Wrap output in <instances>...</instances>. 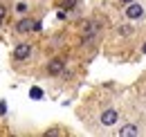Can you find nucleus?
Instances as JSON below:
<instances>
[{"mask_svg":"<svg viewBox=\"0 0 146 137\" xmlns=\"http://www.w3.org/2000/svg\"><path fill=\"white\" fill-rule=\"evenodd\" d=\"M32 54H34V45H29V43H20V45H16V50H14V61L23 63V61H27Z\"/></svg>","mask_w":146,"mask_h":137,"instance_id":"nucleus-1","label":"nucleus"},{"mask_svg":"<svg viewBox=\"0 0 146 137\" xmlns=\"http://www.w3.org/2000/svg\"><path fill=\"white\" fill-rule=\"evenodd\" d=\"M34 32V20L32 18H20L18 23H16V34H20V36H27V34H32Z\"/></svg>","mask_w":146,"mask_h":137,"instance_id":"nucleus-2","label":"nucleus"},{"mask_svg":"<svg viewBox=\"0 0 146 137\" xmlns=\"http://www.w3.org/2000/svg\"><path fill=\"white\" fill-rule=\"evenodd\" d=\"M63 70H65V61H63L61 56H56V59H52V61L47 63V74H52V76L63 74Z\"/></svg>","mask_w":146,"mask_h":137,"instance_id":"nucleus-3","label":"nucleus"},{"mask_svg":"<svg viewBox=\"0 0 146 137\" xmlns=\"http://www.w3.org/2000/svg\"><path fill=\"white\" fill-rule=\"evenodd\" d=\"M119 121V112L115 110V108H106L104 112H101V124L104 126H115Z\"/></svg>","mask_w":146,"mask_h":137,"instance_id":"nucleus-4","label":"nucleus"},{"mask_svg":"<svg viewBox=\"0 0 146 137\" xmlns=\"http://www.w3.org/2000/svg\"><path fill=\"white\" fill-rule=\"evenodd\" d=\"M144 16V7L142 5H137V2H130L126 7V18H130V20H137V18Z\"/></svg>","mask_w":146,"mask_h":137,"instance_id":"nucleus-5","label":"nucleus"},{"mask_svg":"<svg viewBox=\"0 0 146 137\" xmlns=\"http://www.w3.org/2000/svg\"><path fill=\"white\" fill-rule=\"evenodd\" d=\"M119 135L121 137H130V135H139V128L135 124H126L124 128H119Z\"/></svg>","mask_w":146,"mask_h":137,"instance_id":"nucleus-6","label":"nucleus"},{"mask_svg":"<svg viewBox=\"0 0 146 137\" xmlns=\"http://www.w3.org/2000/svg\"><path fill=\"white\" fill-rule=\"evenodd\" d=\"M117 32H119V36H128V34H133V27H128V25H121Z\"/></svg>","mask_w":146,"mask_h":137,"instance_id":"nucleus-7","label":"nucleus"},{"mask_svg":"<svg viewBox=\"0 0 146 137\" xmlns=\"http://www.w3.org/2000/svg\"><path fill=\"white\" fill-rule=\"evenodd\" d=\"M7 14H9V9H7V7H5V5L0 2V23L5 20V16H7Z\"/></svg>","mask_w":146,"mask_h":137,"instance_id":"nucleus-8","label":"nucleus"},{"mask_svg":"<svg viewBox=\"0 0 146 137\" xmlns=\"http://www.w3.org/2000/svg\"><path fill=\"white\" fill-rule=\"evenodd\" d=\"M61 133H63L61 128H50V130H47V135H61Z\"/></svg>","mask_w":146,"mask_h":137,"instance_id":"nucleus-9","label":"nucleus"},{"mask_svg":"<svg viewBox=\"0 0 146 137\" xmlns=\"http://www.w3.org/2000/svg\"><path fill=\"white\" fill-rule=\"evenodd\" d=\"M74 5H76V0H68L65 2V7H74Z\"/></svg>","mask_w":146,"mask_h":137,"instance_id":"nucleus-10","label":"nucleus"},{"mask_svg":"<svg viewBox=\"0 0 146 137\" xmlns=\"http://www.w3.org/2000/svg\"><path fill=\"white\" fill-rule=\"evenodd\" d=\"M121 2H124V5H130V2H135V0H121Z\"/></svg>","mask_w":146,"mask_h":137,"instance_id":"nucleus-11","label":"nucleus"},{"mask_svg":"<svg viewBox=\"0 0 146 137\" xmlns=\"http://www.w3.org/2000/svg\"><path fill=\"white\" fill-rule=\"evenodd\" d=\"M142 52H144V54H146V43H144V45H142Z\"/></svg>","mask_w":146,"mask_h":137,"instance_id":"nucleus-12","label":"nucleus"},{"mask_svg":"<svg viewBox=\"0 0 146 137\" xmlns=\"http://www.w3.org/2000/svg\"><path fill=\"white\" fill-rule=\"evenodd\" d=\"M0 25H2V23H0Z\"/></svg>","mask_w":146,"mask_h":137,"instance_id":"nucleus-13","label":"nucleus"}]
</instances>
